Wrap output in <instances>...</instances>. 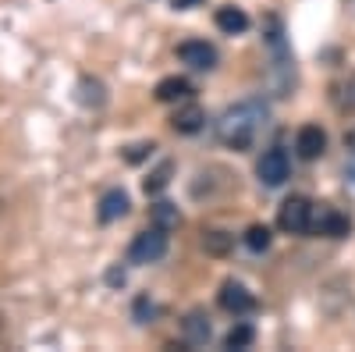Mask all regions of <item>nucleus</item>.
Listing matches in <instances>:
<instances>
[{
	"label": "nucleus",
	"mask_w": 355,
	"mask_h": 352,
	"mask_svg": "<svg viewBox=\"0 0 355 352\" xmlns=\"http://www.w3.org/2000/svg\"><path fill=\"white\" fill-rule=\"evenodd\" d=\"M189 97H192V85H189L185 78L171 75V78H160V82H157V100H160V103H185Z\"/></svg>",
	"instance_id": "nucleus-12"
},
{
	"label": "nucleus",
	"mask_w": 355,
	"mask_h": 352,
	"mask_svg": "<svg viewBox=\"0 0 355 352\" xmlns=\"http://www.w3.org/2000/svg\"><path fill=\"white\" fill-rule=\"evenodd\" d=\"M334 107L341 114H355V75H348L334 85Z\"/></svg>",
	"instance_id": "nucleus-16"
},
{
	"label": "nucleus",
	"mask_w": 355,
	"mask_h": 352,
	"mask_svg": "<svg viewBox=\"0 0 355 352\" xmlns=\"http://www.w3.org/2000/svg\"><path fill=\"white\" fill-rule=\"evenodd\" d=\"M259 121H263V114H259L256 103H239L220 117L217 135H220L224 146H231V150H245L256 135V128H259Z\"/></svg>",
	"instance_id": "nucleus-1"
},
{
	"label": "nucleus",
	"mask_w": 355,
	"mask_h": 352,
	"mask_svg": "<svg viewBox=\"0 0 355 352\" xmlns=\"http://www.w3.org/2000/svg\"><path fill=\"white\" fill-rule=\"evenodd\" d=\"M178 57H182L189 68H199V72H206V68L217 65V50L206 43V40H189V43H182V47H178Z\"/></svg>",
	"instance_id": "nucleus-7"
},
{
	"label": "nucleus",
	"mask_w": 355,
	"mask_h": 352,
	"mask_svg": "<svg viewBox=\"0 0 355 352\" xmlns=\"http://www.w3.org/2000/svg\"><path fill=\"white\" fill-rule=\"evenodd\" d=\"M164 253H167V231L153 224L150 231L135 235V242H132V249H128V260H132V263H157Z\"/></svg>",
	"instance_id": "nucleus-2"
},
{
	"label": "nucleus",
	"mask_w": 355,
	"mask_h": 352,
	"mask_svg": "<svg viewBox=\"0 0 355 352\" xmlns=\"http://www.w3.org/2000/svg\"><path fill=\"white\" fill-rule=\"evenodd\" d=\"M224 345H227V349H245V345H252V328H249V324L231 328L227 338H224Z\"/></svg>",
	"instance_id": "nucleus-20"
},
{
	"label": "nucleus",
	"mask_w": 355,
	"mask_h": 352,
	"mask_svg": "<svg viewBox=\"0 0 355 352\" xmlns=\"http://www.w3.org/2000/svg\"><path fill=\"white\" fill-rule=\"evenodd\" d=\"M171 4H174L178 11H189V8H196V4H199V0H171Z\"/></svg>",
	"instance_id": "nucleus-21"
},
{
	"label": "nucleus",
	"mask_w": 355,
	"mask_h": 352,
	"mask_svg": "<svg viewBox=\"0 0 355 352\" xmlns=\"http://www.w3.org/2000/svg\"><path fill=\"white\" fill-rule=\"evenodd\" d=\"M295 150H299L302 160H316L323 150H327V135H323L320 125H302L299 135H295Z\"/></svg>",
	"instance_id": "nucleus-9"
},
{
	"label": "nucleus",
	"mask_w": 355,
	"mask_h": 352,
	"mask_svg": "<svg viewBox=\"0 0 355 352\" xmlns=\"http://www.w3.org/2000/svg\"><path fill=\"white\" fill-rule=\"evenodd\" d=\"M214 328H210V317H206L202 310H192L185 320H182V338L189 349H202L206 342H210Z\"/></svg>",
	"instance_id": "nucleus-8"
},
{
	"label": "nucleus",
	"mask_w": 355,
	"mask_h": 352,
	"mask_svg": "<svg viewBox=\"0 0 355 352\" xmlns=\"http://www.w3.org/2000/svg\"><path fill=\"white\" fill-rule=\"evenodd\" d=\"M245 246H249L252 253H263L266 246H270V231H266L263 224H252V228L245 231Z\"/></svg>",
	"instance_id": "nucleus-19"
},
{
	"label": "nucleus",
	"mask_w": 355,
	"mask_h": 352,
	"mask_svg": "<svg viewBox=\"0 0 355 352\" xmlns=\"http://www.w3.org/2000/svg\"><path fill=\"white\" fill-rule=\"evenodd\" d=\"M288 171H291V164H288V153H284V150H266V153L259 157V167H256L259 182H263V185H270V189L284 185Z\"/></svg>",
	"instance_id": "nucleus-5"
},
{
	"label": "nucleus",
	"mask_w": 355,
	"mask_h": 352,
	"mask_svg": "<svg viewBox=\"0 0 355 352\" xmlns=\"http://www.w3.org/2000/svg\"><path fill=\"white\" fill-rule=\"evenodd\" d=\"M153 224L164 228V231H171V228L182 224V214H178L171 203H157V207H153Z\"/></svg>",
	"instance_id": "nucleus-17"
},
{
	"label": "nucleus",
	"mask_w": 355,
	"mask_h": 352,
	"mask_svg": "<svg viewBox=\"0 0 355 352\" xmlns=\"http://www.w3.org/2000/svg\"><path fill=\"white\" fill-rule=\"evenodd\" d=\"M309 221H313V207H309V199L306 196H291L281 203V210H277V224L291 235H302L309 231Z\"/></svg>",
	"instance_id": "nucleus-3"
},
{
	"label": "nucleus",
	"mask_w": 355,
	"mask_h": 352,
	"mask_svg": "<svg viewBox=\"0 0 355 352\" xmlns=\"http://www.w3.org/2000/svg\"><path fill=\"white\" fill-rule=\"evenodd\" d=\"M217 28L220 33H227V36H239V33H245L249 28V15L242 11V8H220L217 11Z\"/></svg>",
	"instance_id": "nucleus-14"
},
{
	"label": "nucleus",
	"mask_w": 355,
	"mask_h": 352,
	"mask_svg": "<svg viewBox=\"0 0 355 352\" xmlns=\"http://www.w3.org/2000/svg\"><path fill=\"white\" fill-rule=\"evenodd\" d=\"M345 146H348V150H352V153H355V128H352V132H348V135H345Z\"/></svg>",
	"instance_id": "nucleus-22"
},
{
	"label": "nucleus",
	"mask_w": 355,
	"mask_h": 352,
	"mask_svg": "<svg viewBox=\"0 0 355 352\" xmlns=\"http://www.w3.org/2000/svg\"><path fill=\"white\" fill-rule=\"evenodd\" d=\"M220 306L227 310V313H234V317H245V313H252L256 310V299H252V292L245 288V285H239V281H227L224 288H220Z\"/></svg>",
	"instance_id": "nucleus-6"
},
{
	"label": "nucleus",
	"mask_w": 355,
	"mask_h": 352,
	"mask_svg": "<svg viewBox=\"0 0 355 352\" xmlns=\"http://www.w3.org/2000/svg\"><path fill=\"white\" fill-rule=\"evenodd\" d=\"M309 231H316V235H327V239H341V235L348 231V221L338 214V210H331V207H313V221H309Z\"/></svg>",
	"instance_id": "nucleus-10"
},
{
	"label": "nucleus",
	"mask_w": 355,
	"mask_h": 352,
	"mask_svg": "<svg viewBox=\"0 0 355 352\" xmlns=\"http://www.w3.org/2000/svg\"><path fill=\"white\" fill-rule=\"evenodd\" d=\"M266 50L274 57V72L281 75V82L288 78L291 72V53H288V43H284V28H281V18H266Z\"/></svg>",
	"instance_id": "nucleus-4"
},
{
	"label": "nucleus",
	"mask_w": 355,
	"mask_h": 352,
	"mask_svg": "<svg viewBox=\"0 0 355 352\" xmlns=\"http://www.w3.org/2000/svg\"><path fill=\"white\" fill-rule=\"evenodd\" d=\"M125 214H128V196H125L121 189H110V192L100 199V221L110 224V221L125 217Z\"/></svg>",
	"instance_id": "nucleus-13"
},
{
	"label": "nucleus",
	"mask_w": 355,
	"mask_h": 352,
	"mask_svg": "<svg viewBox=\"0 0 355 352\" xmlns=\"http://www.w3.org/2000/svg\"><path fill=\"white\" fill-rule=\"evenodd\" d=\"M202 125H206V114H202V107H196L192 100H185L182 107L174 110V117H171V128L182 132V135H196Z\"/></svg>",
	"instance_id": "nucleus-11"
},
{
	"label": "nucleus",
	"mask_w": 355,
	"mask_h": 352,
	"mask_svg": "<svg viewBox=\"0 0 355 352\" xmlns=\"http://www.w3.org/2000/svg\"><path fill=\"white\" fill-rule=\"evenodd\" d=\"M171 171H174V167H171V164L164 160V164H160V167H157V171L150 174V178H146V192H150V196L164 192V189L171 185Z\"/></svg>",
	"instance_id": "nucleus-18"
},
{
	"label": "nucleus",
	"mask_w": 355,
	"mask_h": 352,
	"mask_svg": "<svg viewBox=\"0 0 355 352\" xmlns=\"http://www.w3.org/2000/svg\"><path fill=\"white\" fill-rule=\"evenodd\" d=\"M231 246H234V235H227L220 228L202 231V249L210 253V256H224V253H231Z\"/></svg>",
	"instance_id": "nucleus-15"
},
{
	"label": "nucleus",
	"mask_w": 355,
	"mask_h": 352,
	"mask_svg": "<svg viewBox=\"0 0 355 352\" xmlns=\"http://www.w3.org/2000/svg\"><path fill=\"white\" fill-rule=\"evenodd\" d=\"M0 207H4V203H0Z\"/></svg>",
	"instance_id": "nucleus-23"
}]
</instances>
